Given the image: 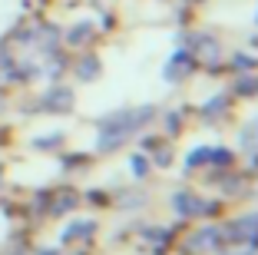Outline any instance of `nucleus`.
I'll use <instances>...</instances> for the list:
<instances>
[{
    "mask_svg": "<svg viewBox=\"0 0 258 255\" xmlns=\"http://www.w3.org/2000/svg\"><path fill=\"white\" fill-rule=\"evenodd\" d=\"M152 106H139V110H122L116 113V116H109V120L99 123V139L96 146L99 149H116V146H122L133 133H139V129L146 126V123L152 120Z\"/></svg>",
    "mask_w": 258,
    "mask_h": 255,
    "instance_id": "nucleus-1",
    "label": "nucleus"
},
{
    "mask_svg": "<svg viewBox=\"0 0 258 255\" xmlns=\"http://www.w3.org/2000/svg\"><path fill=\"white\" fill-rule=\"evenodd\" d=\"M172 209L179 212V216H202V212H209L212 206H205L202 199H196L192 192H175L172 195Z\"/></svg>",
    "mask_w": 258,
    "mask_h": 255,
    "instance_id": "nucleus-2",
    "label": "nucleus"
},
{
    "mask_svg": "<svg viewBox=\"0 0 258 255\" xmlns=\"http://www.w3.org/2000/svg\"><path fill=\"white\" fill-rule=\"evenodd\" d=\"M46 110H70L73 106V93L70 90H63V86H56V90H50L46 93Z\"/></svg>",
    "mask_w": 258,
    "mask_h": 255,
    "instance_id": "nucleus-3",
    "label": "nucleus"
},
{
    "mask_svg": "<svg viewBox=\"0 0 258 255\" xmlns=\"http://www.w3.org/2000/svg\"><path fill=\"white\" fill-rule=\"evenodd\" d=\"M215 242H219V229H202V232L192 239V245L196 248H212Z\"/></svg>",
    "mask_w": 258,
    "mask_h": 255,
    "instance_id": "nucleus-4",
    "label": "nucleus"
},
{
    "mask_svg": "<svg viewBox=\"0 0 258 255\" xmlns=\"http://www.w3.org/2000/svg\"><path fill=\"white\" fill-rule=\"evenodd\" d=\"M90 232H93V222H73L63 239H83V235H90Z\"/></svg>",
    "mask_w": 258,
    "mask_h": 255,
    "instance_id": "nucleus-5",
    "label": "nucleus"
},
{
    "mask_svg": "<svg viewBox=\"0 0 258 255\" xmlns=\"http://www.w3.org/2000/svg\"><path fill=\"white\" fill-rule=\"evenodd\" d=\"M96 70H99V63L93 60V57H86V60L80 63V80H93V76H96Z\"/></svg>",
    "mask_w": 258,
    "mask_h": 255,
    "instance_id": "nucleus-6",
    "label": "nucleus"
},
{
    "mask_svg": "<svg viewBox=\"0 0 258 255\" xmlns=\"http://www.w3.org/2000/svg\"><path fill=\"white\" fill-rule=\"evenodd\" d=\"M209 159H215L219 166H225V163H232V152H228V149H212V156H209Z\"/></svg>",
    "mask_w": 258,
    "mask_h": 255,
    "instance_id": "nucleus-7",
    "label": "nucleus"
},
{
    "mask_svg": "<svg viewBox=\"0 0 258 255\" xmlns=\"http://www.w3.org/2000/svg\"><path fill=\"white\" fill-rule=\"evenodd\" d=\"M133 169L143 176V173H146V159H139V156H136V159H133Z\"/></svg>",
    "mask_w": 258,
    "mask_h": 255,
    "instance_id": "nucleus-8",
    "label": "nucleus"
},
{
    "mask_svg": "<svg viewBox=\"0 0 258 255\" xmlns=\"http://www.w3.org/2000/svg\"><path fill=\"white\" fill-rule=\"evenodd\" d=\"M43 255H56V252H43Z\"/></svg>",
    "mask_w": 258,
    "mask_h": 255,
    "instance_id": "nucleus-9",
    "label": "nucleus"
}]
</instances>
